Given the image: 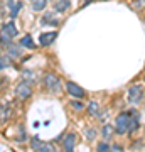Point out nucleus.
Segmentation results:
<instances>
[{
    "instance_id": "obj_3",
    "label": "nucleus",
    "mask_w": 145,
    "mask_h": 152,
    "mask_svg": "<svg viewBox=\"0 0 145 152\" xmlns=\"http://www.w3.org/2000/svg\"><path fill=\"white\" fill-rule=\"evenodd\" d=\"M144 98H145L144 86H140V85H133V86H130V90H128V102H130V103H132V105H138Z\"/></svg>"
},
{
    "instance_id": "obj_12",
    "label": "nucleus",
    "mask_w": 145,
    "mask_h": 152,
    "mask_svg": "<svg viewBox=\"0 0 145 152\" xmlns=\"http://www.w3.org/2000/svg\"><path fill=\"white\" fill-rule=\"evenodd\" d=\"M54 10L59 12V14H64L71 9V0H56L54 2Z\"/></svg>"
},
{
    "instance_id": "obj_20",
    "label": "nucleus",
    "mask_w": 145,
    "mask_h": 152,
    "mask_svg": "<svg viewBox=\"0 0 145 152\" xmlns=\"http://www.w3.org/2000/svg\"><path fill=\"white\" fill-rule=\"evenodd\" d=\"M10 7H12L10 15L12 17H17V14H19V12H20V9H22V2H15V4H12V2H10Z\"/></svg>"
},
{
    "instance_id": "obj_9",
    "label": "nucleus",
    "mask_w": 145,
    "mask_h": 152,
    "mask_svg": "<svg viewBox=\"0 0 145 152\" xmlns=\"http://www.w3.org/2000/svg\"><path fill=\"white\" fill-rule=\"evenodd\" d=\"M56 37H58V32L56 31H51V32H44L39 36V44L42 46V48H46V46H51V44L56 41Z\"/></svg>"
},
{
    "instance_id": "obj_28",
    "label": "nucleus",
    "mask_w": 145,
    "mask_h": 152,
    "mask_svg": "<svg viewBox=\"0 0 145 152\" xmlns=\"http://www.w3.org/2000/svg\"><path fill=\"white\" fill-rule=\"evenodd\" d=\"M90 2H91V0H86V4H90Z\"/></svg>"
},
{
    "instance_id": "obj_23",
    "label": "nucleus",
    "mask_w": 145,
    "mask_h": 152,
    "mask_svg": "<svg viewBox=\"0 0 145 152\" xmlns=\"http://www.w3.org/2000/svg\"><path fill=\"white\" fill-rule=\"evenodd\" d=\"M110 152H125V151L120 144H113V145H110Z\"/></svg>"
},
{
    "instance_id": "obj_27",
    "label": "nucleus",
    "mask_w": 145,
    "mask_h": 152,
    "mask_svg": "<svg viewBox=\"0 0 145 152\" xmlns=\"http://www.w3.org/2000/svg\"><path fill=\"white\" fill-rule=\"evenodd\" d=\"M2 83H4V81H2V78H0V88H2Z\"/></svg>"
},
{
    "instance_id": "obj_5",
    "label": "nucleus",
    "mask_w": 145,
    "mask_h": 152,
    "mask_svg": "<svg viewBox=\"0 0 145 152\" xmlns=\"http://www.w3.org/2000/svg\"><path fill=\"white\" fill-rule=\"evenodd\" d=\"M15 95L20 98V100H27V98L32 95V86L26 81H20L15 86Z\"/></svg>"
},
{
    "instance_id": "obj_13",
    "label": "nucleus",
    "mask_w": 145,
    "mask_h": 152,
    "mask_svg": "<svg viewBox=\"0 0 145 152\" xmlns=\"http://www.w3.org/2000/svg\"><path fill=\"white\" fill-rule=\"evenodd\" d=\"M41 24L42 26H58L59 24V19L54 15L52 12H46L42 15V19H41Z\"/></svg>"
},
{
    "instance_id": "obj_2",
    "label": "nucleus",
    "mask_w": 145,
    "mask_h": 152,
    "mask_svg": "<svg viewBox=\"0 0 145 152\" xmlns=\"http://www.w3.org/2000/svg\"><path fill=\"white\" fill-rule=\"evenodd\" d=\"M128 122H130V115H128V110L127 112H122V113L117 117L115 120V132L118 135H125L128 132Z\"/></svg>"
},
{
    "instance_id": "obj_8",
    "label": "nucleus",
    "mask_w": 145,
    "mask_h": 152,
    "mask_svg": "<svg viewBox=\"0 0 145 152\" xmlns=\"http://www.w3.org/2000/svg\"><path fill=\"white\" fill-rule=\"evenodd\" d=\"M130 115V122H128V134H133V132L138 130L140 127V113L135 112V110H128Z\"/></svg>"
},
{
    "instance_id": "obj_4",
    "label": "nucleus",
    "mask_w": 145,
    "mask_h": 152,
    "mask_svg": "<svg viewBox=\"0 0 145 152\" xmlns=\"http://www.w3.org/2000/svg\"><path fill=\"white\" fill-rule=\"evenodd\" d=\"M32 149L37 152H56L52 144L49 142H42L39 137H32Z\"/></svg>"
},
{
    "instance_id": "obj_25",
    "label": "nucleus",
    "mask_w": 145,
    "mask_h": 152,
    "mask_svg": "<svg viewBox=\"0 0 145 152\" xmlns=\"http://www.w3.org/2000/svg\"><path fill=\"white\" fill-rule=\"evenodd\" d=\"M85 134H86V137H88L90 140H91V139H95V130H93V129H88Z\"/></svg>"
},
{
    "instance_id": "obj_11",
    "label": "nucleus",
    "mask_w": 145,
    "mask_h": 152,
    "mask_svg": "<svg viewBox=\"0 0 145 152\" xmlns=\"http://www.w3.org/2000/svg\"><path fill=\"white\" fill-rule=\"evenodd\" d=\"M74 145H76V135L74 134H66L64 140H63L64 152H74Z\"/></svg>"
},
{
    "instance_id": "obj_26",
    "label": "nucleus",
    "mask_w": 145,
    "mask_h": 152,
    "mask_svg": "<svg viewBox=\"0 0 145 152\" xmlns=\"http://www.w3.org/2000/svg\"><path fill=\"white\" fill-rule=\"evenodd\" d=\"M4 68H7V61H4L0 58V69H4Z\"/></svg>"
},
{
    "instance_id": "obj_18",
    "label": "nucleus",
    "mask_w": 145,
    "mask_h": 152,
    "mask_svg": "<svg viewBox=\"0 0 145 152\" xmlns=\"http://www.w3.org/2000/svg\"><path fill=\"white\" fill-rule=\"evenodd\" d=\"M7 54L10 56V58H14V59H17V58H20L22 56V51L19 48H17V46H7Z\"/></svg>"
},
{
    "instance_id": "obj_7",
    "label": "nucleus",
    "mask_w": 145,
    "mask_h": 152,
    "mask_svg": "<svg viewBox=\"0 0 145 152\" xmlns=\"http://www.w3.org/2000/svg\"><path fill=\"white\" fill-rule=\"evenodd\" d=\"M0 34L2 36H7V37H17L19 36V31H17V26H15V22L10 20V22H5L4 26H2V31H0Z\"/></svg>"
},
{
    "instance_id": "obj_14",
    "label": "nucleus",
    "mask_w": 145,
    "mask_h": 152,
    "mask_svg": "<svg viewBox=\"0 0 145 152\" xmlns=\"http://www.w3.org/2000/svg\"><path fill=\"white\" fill-rule=\"evenodd\" d=\"M86 110H88L90 117H93V118H100L101 117V108H100V103L98 102H90Z\"/></svg>"
},
{
    "instance_id": "obj_10",
    "label": "nucleus",
    "mask_w": 145,
    "mask_h": 152,
    "mask_svg": "<svg viewBox=\"0 0 145 152\" xmlns=\"http://www.w3.org/2000/svg\"><path fill=\"white\" fill-rule=\"evenodd\" d=\"M12 117V108L9 103L0 102V124H5L7 120Z\"/></svg>"
},
{
    "instance_id": "obj_6",
    "label": "nucleus",
    "mask_w": 145,
    "mask_h": 152,
    "mask_svg": "<svg viewBox=\"0 0 145 152\" xmlns=\"http://www.w3.org/2000/svg\"><path fill=\"white\" fill-rule=\"evenodd\" d=\"M66 91L69 93V96H73V98H85V90L79 86V85H76V83H73V81H68L66 83Z\"/></svg>"
},
{
    "instance_id": "obj_15",
    "label": "nucleus",
    "mask_w": 145,
    "mask_h": 152,
    "mask_svg": "<svg viewBox=\"0 0 145 152\" xmlns=\"http://www.w3.org/2000/svg\"><path fill=\"white\" fill-rule=\"evenodd\" d=\"M19 44H20L22 48H27V49H36V42H34L32 36H24V37L19 41Z\"/></svg>"
},
{
    "instance_id": "obj_16",
    "label": "nucleus",
    "mask_w": 145,
    "mask_h": 152,
    "mask_svg": "<svg viewBox=\"0 0 145 152\" xmlns=\"http://www.w3.org/2000/svg\"><path fill=\"white\" fill-rule=\"evenodd\" d=\"M31 5H32V10L41 12V10H44V9L47 7V0H32Z\"/></svg>"
},
{
    "instance_id": "obj_30",
    "label": "nucleus",
    "mask_w": 145,
    "mask_h": 152,
    "mask_svg": "<svg viewBox=\"0 0 145 152\" xmlns=\"http://www.w3.org/2000/svg\"><path fill=\"white\" fill-rule=\"evenodd\" d=\"M29 2H32V0H29Z\"/></svg>"
},
{
    "instance_id": "obj_24",
    "label": "nucleus",
    "mask_w": 145,
    "mask_h": 152,
    "mask_svg": "<svg viewBox=\"0 0 145 152\" xmlns=\"http://www.w3.org/2000/svg\"><path fill=\"white\" fill-rule=\"evenodd\" d=\"M133 7H135V9H144V7H145V0H135Z\"/></svg>"
},
{
    "instance_id": "obj_22",
    "label": "nucleus",
    "mask_w": 145,
    "mask_h": 152,
    "mask_svg": "<svg viewBox=\"0 0 145 152\" xmlns=\"http://www.w3.org/2000/svg\"><path fill=\"white\" fill-rule=\"evenodd\" d=\"M71 107H73L74 110H83L85 108L83 102H79V100H73V102H71Z\"/></svg>"
},
{
    "instance_id": "obj_19",
    "label": "nucleus",
    "mask_w": 145,
    "mask_h": 152,
    "mask_svg": "<svg viewBox=\"0 0 145 152\" xmlns=\"http://www.w3.org/2000/svg\"><path fill=\"white\" fill-rule=\"evenodd\" d=\"M113 130H115L113 125H105V127L101 129V135L105 137V139H110V137L113 135Z\"/></svg>"
},
{
    "instance_id": "obj_1",
    "label": "nucleus",
    "mask_w": 145,
    "mask_h": 152,
    "mask_svg": "<svg viewBox=\"0 0 145 152\" xmlns=\"http://www.w3.org/2000/svg\"><path fill=\"white\" fill-rule=\"evenodd\" d=\"M44 86H46V90H49L51 93H59L61 90H63L59 76H56L54 73H47V75L44 76Z\"/></svg>"
},
{
    "instance_id": "obj_17",
    "label": "nucleus",
    "mask_w": 145,
    "mask_h": 152,
    "mask_svg": "<svg viewBox=\"0 0 145 152\" xmlns=\"http://www.w3.org/2000/svg\"><path fill=\"white\" fill-rule=\"evenodd\" d=\"M22 81L29 83V85L36 81V75H34V71H31V69H24L22 71Z\"/></svg>"
},
{
    "instance_id": "obj_29",
    "label": "nucleus",
    "mask_w": 145,
    "mask_h": 152,
    "mask_svg": "<svg viewBox=\"0 0 145 152\" xmlns=\"http://www.w3.org/2000/svg\"><path fill=\"white\" fill-rule=\"evenodd\" d=\"M7 2H9V4H10V2H12V0H7Z\"/></svg>"
},
{
    "instance_id": "obj_21",
    "label": "nucleus",
    "mask_w": 145,
    "mask_h": 152,
    "mask_svg": "<svg viewBox=\"0 0 145 152\" xmlns=\"http://www.w3.org/2000/svg\"><path fill=\"white\" fill-rule=\"evenodd\" d=\"M96 152H110V145H108L106 142H101V144H98Z\"/></svg>"
}]
</instances>
